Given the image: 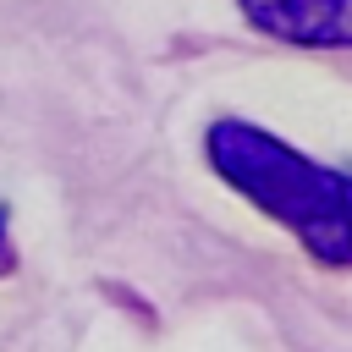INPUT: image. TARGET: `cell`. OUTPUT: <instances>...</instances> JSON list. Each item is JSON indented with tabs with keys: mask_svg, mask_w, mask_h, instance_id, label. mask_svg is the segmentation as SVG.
Returning <instances> with one entry per match:
<instances>
[{
	"mask_svg": "<svg viewBox=\"0 0 352 352\" xmlns=\"http://www.w3.org/2000/svg\"><path fill=\"white\" fill-rule=\"evenodd\" d=\"M242 11L286 44H346L352 50V0H242Z\"/></svg>",
	"mask_w": 352,
	"mask_h": 352,
	"instance_id": "2",
	"label": "cell"
},
{
	"mask_svg": "<svg viewBox=\"0 0 352 352\" xmlns=\"http://www.w3.org/2000/svg\"><path fill=\"white\" fill-rule=\"evenodd\" d=\"M209 160L236 192L292 226L319 264H352V176L314 165L248 121H214Z\"/></svg>",
	"mask_w": 352,
	"mask_h": 352,
	"instance_id": "1",
	"label": "cell"
}]
</instances>
